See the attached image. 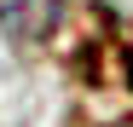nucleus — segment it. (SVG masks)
Segmentation results:
<instances>
[{"mask_svg":"<svg viewBox=\"0 0 133 127\" xmlns=\"http://www.w3.org/2000/svg\"><path fill=\"white\" fill-rule=\"evenodd\" d=\"M58 12H64V0H0V40L35 46L58 29Z\"/></svg>","mask_w":133,"mask_h":127,"instance_id":"nucleus-1","label":"nucleus"}]
</instances>
